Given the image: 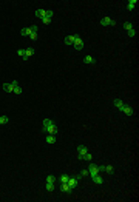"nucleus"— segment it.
Instances as JSON below:
<instances>
[{"label":"nucleus","instance_id":"nucleus-25","mask_svg":"<svg viewBox=\"0 0 139 202\" xmlns=\"http://www.w3.org/2000/svg\"><path fill=\"white\" fill-rule=\"evenodd\" d=\"M22 91H23V90H22L20 86H19V85H16V86H14V91H13V93H14V94H22Z\"/></svg>","mask_w":139,"mask_h":202},{"label":"nucleus","instance_id":"nucleus-18","mask_svg":"<svg viewBox=\"0 0 139 202\" xmlns=\"http://www.w3.org/2000/svg\"><path fill=\"white\" fill-rule=\"evenodd\" d=\"M96 60H94V57L93 56H85L83 57V63H94Z\"/></svg>","mask_w":139,"mask_h":202},{"label":"nucleus","instance_id":"nucleus-14","mask_svg":"<svg viewBox=\"0 0 139 202\" xmlns=\"http://www.w3.org/2000/svg\"><path fill=\"white\" fill-rule=\"evenodd\" d=\"M136 3H137V0H128V2H127V10L128 11H133L134 8H136Z\"/></svg>","mask_w":139,"mask_h":202},{"label":"nucleus","instance_id":"nucleus-22","mask_svg":"<svg viewBox=\"0 0 139 202\" xmlns=\"http://www.w3.org/2000/svg\"><path fill=\"white\" fill-rule=\"evenodd\" d=\"M68 174H62V176L59 178V180H60V184H65V182H68Z\"/></svg>","mask_w":139,"mask_h":202},{"label":"nucleus","instance_id":"nucleus-1","mask_svg":"<svg viewBox=\"0 0 139 202\" xmlns=\"http://www.w3.org/2000/svg\"><path fill=\"white\" fill-rule=\"evenodd\" d=\"M43 131H46L48 134H57V131H59V128L56 126V124L51 120V119H43Z\"/></svg>","mask_w":139,"mask_h":202},{"label":"nucleus","instance_id":"nucleus-6","mask_svg":"<svg viewBox=\"0 0 139 202\" xmlns=\"http://www.w3.org/2000/svg\"><path fill=\"white\" fill-rule=\"evenodd\" d=\"M51 19H53V11L50 10V11H46L45 17L42 19V23H43V25H48V23H51Z\"/></svg>","mask_w":139,"mask_h":202},{"label":"nucleus","instance_id":"nucleus-30","mask_svg":"<svg viewBox=\"0 0 139 202\" xmlns=\"http://www.w3.org/2000/svg\"><path fill=\"white\" fill-rule=\"evenodd\" d=\"M17 54L23 59V57H25V50H17Z\"/></svg>","mask_w":139,"mask_h":202},{"label":"nucleus","instance_id":"nucleus-27","mask_svg":"<svg viewBox=\"0 0 139 202\" xmlns=\"http://www.w3.org/2000/svg\"><path fill=\"white\" fill-rule=\"evenodd\" d=\"M46 182H53L54 184L56 182V178L53 176V174H48V176H46Z\"/></svg>","mask_w":139,"mask_h":202},{"label":"nucleus","instance_id":"nucleus-8","mask_svg":"<svg viewBox=\"0 0 139 202\" xmlns=\"http://www.w3.org/2000/svg\"><path fill=\"white\" fill-rule=\"evenodd\" d=\"M99 171H97V165H94V164H88V174L90 176H94V174H97Z\"/></svg>","mask_w":139,"mask_h":202},{"label":"nucleus","instance_id":"nucleus-17","mask_svg":"<svg viewBox=\"0 0 139 202\" xmlns=\"http://www.w3.org/2000/svg\"><path fill=\"white\" fill-rule=\"evenodd\" d=\"M63 42H65V45H73V42H74V37H73V36H67V37L63 39Z\"/></svg>","mask_w":139,"mask_h":202},{"label":"nucleus","instance_id":"nucleus-15","mask_svg":"<svg viewBox=\"0 0 139 202\" xmlns=\"http://www.w3.org/2000/svg\"><path fill=\"white\" fill-rule=\"evenodd\" d=\"M113 105H114V106L119 110V111H120V110H122V106H124L125 104H124V102H122L120 99H114V100H113Z\"/></svg>","mask_w":139,"mask_h":202},{"label":"nucleus","instance_id":"nucleus-24","mask_svg":"<svg viewBox=\"0 0 139 202\" xmlns=\"http://www.w3.org/2000/svg\"><path fill=\"white\" fill-rule=\"evenodd\" d=\"M105 171H107L108 174H113V173H114V168L111 167V165H105Z\"/></svg>","mask_w":139,"mask_h":202},{"label":"nucleus","instance_id":"nucleus-26","mask_svg":"<svg viewBox=\"0 0 139 202\" xmlns=\"http://www.w3.org/2000/svg\"><path fill=\"white\" fill-rule=\"evenodd\" d=\"M20 34H22V36H30L31 31H30V28H23V30L20 31Z\"/></svg>","mask_w":139,"mask_h":202},{"label":"nucleus","instance_id":"nucleus-11","mask_svg":"<svg viewBox=\"0 0 139 202\" xmlns=\"http://www.w3.org/2000/svg\"><path fill=\"white\" fill-rule=\"evenodd\" d=\"M34 52H36V51H34V48H33V46H31V48H26V50H25V57H23V60H28V59H30Z\"/></svg>","mask_w":139,"mask_h":202},{"label":"nucleus","instance_id":"nucleus-12","mask_svg":"<svg viewBox=\"0 0 139 202\" xmlns=\"http://www.w3.org/2000/svg\"><path fill=\"white\" fill-rule=\"evenodd\" d=\"M56 140H57V139H56V136H54V134H48V136L45 137V142H46V144H50V145L56 144Z\"/></svg>","mask_w":139,"mask_h":202},{"label":"nucleus","instance_id":"nucleus-19","mask_svg":"<svg viewBox=\"0 0 139 202\" xmlns=\"http://www.w3.org/2000/svg\"><path fill=\"white\" fill-rule=\"evenodd\" d=\"M9 122V117L8 116H0V125H5Z\"/></svg>","mask_w":139,"mask_h":202},{"label":"nucleus","instance_id":"nucleus-7","mask_svg":"<svg viewBox=\"0 0 139 202\" xmlns=\"http://www.w3.org/2000/svg\"><path fill=\"white\" fill-rule=\"evenodd\" d=\"M120 113H124L125 116H133V114H134L133 108H131V106H128V105H124V106H122V110H120Z\"/></svg>","mask_w":139,"mask_h":202},{"label":"nucleus","instance_id":"nucleus-13","mask_svg":"<svg viewBox=\"0 0 139 202\" xmlns=\"http://www.w3.org/2000/svg\"><path fill=\"white\" fill-rule=\"evenodd\" d=\"M91 179H93V182H94V184H97V185H102V184H104V179L99 176V173L94 174V176H91Z\"/></svg>","mask_w":139,"mask_h":202},{"label":"nucleus","instance_id":"nucleus-29","mask_svg":"<svg viewBox=\"0 0 139 202\" xmlns=\"http://www.w3.org/2000/svg\"><path fill=\"white\" fill-rule=\"evenodd\" d=\"M80 176H82V178H87V176H90V174H88V170H82V171H80Z\"/></svg>","mask_w":139,"mask_h":202},{"label":"nucleus","instance_id":"nucleus-21","mask_svg":"<svg viewBox=\"0 0 139 202\" xmlns=\"http://www.w3.org/2000/svg\"><path fill=\"white\" fill-rule=\"evenodd\" d=\"M45 188L48 190L50 193H51V191H54V184H53V182H46V185H45Z\"/></svg>","mask_w":139,"mask_h":202},{"label":"nucleus","instance_id":"nucleus-31","mask_svg":"<svg viewBox=\"0 0 139 202\" xmlns=\"http://www.w3.org/2000/svg\"><path fill=\"white\" fill-rule=\"evenodd\" d=\"M97 171H105V165H97Z\"/></svg>","mask_w":139,"mask_h":202},{"label":"nucleus","instance_id":"nucleus-4","mask_svg":"<svg viewBox=\"0 0 139 202\" xmlns=\"http://www.w3.org/2000/svg\"><path fill=\"white\" fill-rule=\"evenodd\" d=\"M88 153V148L85 145H79L77 146V159L79 160H82V158H83V154H87Z\"/></svg>","mask_w":139,"mask_h":202},{"label":"nucleus","instance_id":"nucleus-23","mask_svg":"<svg viewBox=\"0 0 139 202\" xmlns=\"http://www.w3.org/2000/svg\"><path fill=\"white\" fill-rule=\"evenodd\" d=\"M124 30H125V31H130V30H133V25L130 23V22H125V23H124Z\"/></svg>","mask_w":139,"mask_h":202},{"label":"nucleus","instance_id":"nucleus-9","mask_svg":"<svg viewBox=\"0 0 139 202\" xmlns=\"http://www.w3.org/2000/svg\"><path fill=\"white\" fill-rule=\"evenodd\" d=\"M67 184L70 185V188H73V190H74V188L77 187L79 180H77V178H68V182H67Z\"/></svg>","mask_w":139,"mask_h":202},{"label":"nucleus","instance_id":"nucleus-3","mask_svg":"<svg viewBox=\"0 0 139 202\" xmlns=\"http://www.w3.org/2000/svg\"><path fill=\"white\" fill-rule=\"evenodd\" d=\"M99 23H100L102 26H114V25H116V20L110 19V17H104V19H100Z\"/></svg>","mask_w":139,"mask_h":202},{"label":"nucleus","instance_id":"nucleus-20","mask_svg":"<svg viewBox=\"0 0 139 202\" xmlns=\"http://www.w3.org/2000/svg\"><path fill=\"white\" fill-rule=\"evenodd\" d=\"M82 160H87V162H91V160H93V156H91V153H87V154H83V158H82Z\"/></svg>","mask_w":139,"mask_h":202},{"label":"nucleus","instance_id":"nucleus-2","mask_svg":"<svg viewBox=\"0 0 139 202\" xmlns=\"http://www.w3.org/2000/svg\"><path fill=\"white\" fill-rule=\"evenodd\" d=\"M73 37H74V42H73V45H74V48H76L77 51L83 50V40L80 39V36H77V34H74Z\"/></svg>","mask_w":139,"mask_h":202},{"label":"nucleus","instance_id":"nucleus-5","mask_svg":"<svg viewBox=\"0 0 139 202\" xmlns=\"http://www.w3.org/2000/svg\"><path fill=\"white\" fill-rule=\"evenodd\" d=\"M16 85H19V84H17V80H13L11 84H3V90L6 91V93H13Z\"/></svg>","mask_w":139,"mask_h":202},{"label":"nucleus","instance_id":"nucleus-16","mask_svg":"<svg viewBox=\"0 0 139 202\" xmlns=\"http://www.w3.org/2000/svg\"><path fill=\"white\" fill-rule=\"evenodd\" d=\"M45 14H46V11H45V10H36V17H39L40 20L45 17Z\"/></svg>","mask_w":139,"mask_h":202},{"label":"nucleus","instance_id":"nucleus-28","mask_svg":"<svg viewBox=\"0 0 139 202\" xmlns=\"http://www.w3.org/2000/svg\"><path fill=\"white\" fill-rule=\"evenodd\" d=\"M127 36H128V37H134V36H136L134 28H133V30H130V31H127Z\"/></svg>","mask_w":139,"mask_h":202},{"label":"nucleus","instance_id":"nucleus-33","mask_svg":"<svg viewBox=\"0 0 139 202\" xmlns=\"http://www.w3.org/2000/svg\"><path fill=\"white\" fill-rule=\"evenodd\" d=\"M30 37H31L33 40H36V39H37V32H31V34H30Z\"/></svg>","mask_w":139,"mask_h":202},{"label":"nucleus","instance_id":"nucleus-32","mask_svg":"<svg viewBox=\"0 0 139 202\" xmlns=\"http://www.w3.org/2000/svg\"><path fill=\"white\" fill-rule=\"evenodd\" d=\"M30 31H31V32H37V26H36V25L30 26Z\"/></svg>","mask_w":139,"mask_h":202},{"label":"nucleus","instance_id":"nucleus-10","mask_svg":"<svg viewBox=\"0 0 139 202\" xmlns=\"http://www.w3.org/2000/svg\"><path fill=\"white\" fill-rule=\"evenodd\" d=\"M60 191H62V193H67V194H70V193L73 191V188H70V185H68L67 182H65V184H60Z\"/></svg>","mask_w":139,"mask_h":202}]
</instances>
